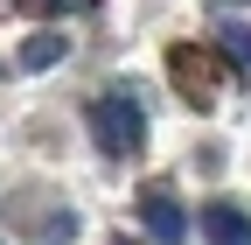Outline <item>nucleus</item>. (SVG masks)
<instances>
[{
	"label": "nucleus",
	"instance_id": "obj_5",
	"mask_svg": "<svg viewBox=\"0 0 251 245\" xmlns=\"http://www.w3.org/2000/svg\"><path fill=\"white\" fill-rule=\"evenodd\" d=\"M224 42H230V63H251V28H224Z\"/></svg>",
	"mask_w": 251,
	"mask_h": 245
},
{
	"label": "nucleus",
	"instance_id": "obj_1",
	"mask_svg": "<svg viewBox=\"0 0 251 245\" xmlns=\"http://www.w3.org/2000/svg\"><path fill=\"white\" fill-rule=\"evenodd\" d=\"M91 133L105 140V154H140L147 147V105L133 91H105V98H91Z\"/></svg>",
	"mask_w": 251,
	"mask_h": 245
},
{
	"label": "nucleus",
	"instance_id": "obj_4",
	"mask_svg": "<svg viewBox=\"0 0 251 245\" xmlns=\"http://www.w3.org/2000/svg\"><path fill=\"white\" fill-rule=\"evenodd\" d=\"M147 231L161 238V245H181V231H188V217H181V210H175L168 196H153V203H147Z\"/></svg>",
	"mask_w": 251,
	"mask_h": 245
},
{
	"label": "nucleus",
	"instance_id": "obj_2",
	"mask_svg": "<svg viewBox=\"0 0 251 245\" xmlns=\"http://www.w3.org/2000/svg\"><path fill=\"white\" fill-rule=\"evenodd\" d=\"M202 238H216V245H251V217L237 203H209L202 210Z\"/></svg>",
	"mask_w": 251,
	"mask_h": 245
},
{
	"label": "nucleus",
	"instance_id": "obj_3",
	"mask_svg": "<svg viewBox=\"0 0 251 245\" xmlns=\"http://www.w3.org/2000/svg\"><path fill=\"white\" fill-rule=\"evenodd\" d=\"M63 56H70V42H63V28H35V35L21 42V56H14V63H21V70H56Z\"/></svg>",
	"mask_w": 251,
	"mask_h": 245
},
{
	"label": "nucleus",
	"instance_id": "obj_6",
	"mask_svg": "<svg viewBox=\"0 0 251 245\" xmlns=\"http://www.w3.org/2000/svg\"><path fill=\"white\" fill-rule=\"evenodd\" d=\"M42 14H70V7H91V0H35Z\"/></svg>",
	"mask_w": 251,
	"mask_h": 245
}]
</instances>
